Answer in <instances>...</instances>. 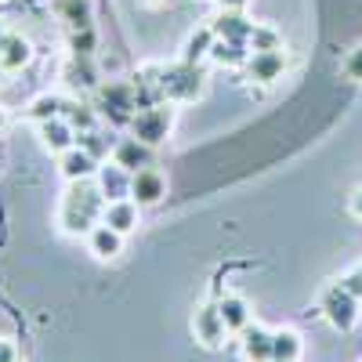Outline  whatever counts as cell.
I'll return each instance as SVG.
<instances>
[{
    "label": "cell",
    "mask_w": 362,
    "mask_h": 362,
    "mask_svg": "<svg viewBox=\"0 0 362 362\" xmlns=\"http://www.w3.org/2000/svg\"><path fill=\"white\" fill-rule=\"evenodd\" d=\"M105 196L98 189L95 177H83V181H69V189L62 196V206H58V225L69 235H87L102 221V210H105Z\"/></svg>",
    "instance_id": "6da1fadb"
},
{
    "label": "cell",
    "mask_w": 362,
    "mask_h": 362,
    "mask_svg": "<svg viewBox=\"0 0 362 362\" xmlns=\"http://www.w3.org/2000/svg\"><path fill=\"white\" fill-rule=\"evenodd\" d=\"M203 80L206 73L192 62H174V66H160V98L163 102H196L203 95Z\"/></svg>",
    "instance_id": "7a4b0ae2"
},
{
    "label": "cell",
    "mask_w": 362,
    "mask_h": 362,
    "mask_svg": "<svg viewBox=\"0 0 362 362\" xmlns=\"http://www.w3.org/2000/svg\"><path fill=\"white\" fill-rule=\"evenodd\" d=\"M127 127H131V134H134L138 141H145V145L156 148V145H163V141L170 138V131H174V109H170V102L141 105Z\"/></svg>",
    "instance_id": "3957f363"
},
{
    "label": "cell",
    "mask_w": 362,
    "mask_h": 362,
    "mask_svg": "<svg viewBox=\"0 0 362 362\" xmlns=\"http://www.w3.org/2000/svg\"><path fill=\"white\" fill-rule=\"evenodd\" d=\"M319 308H322V319L341 329V334H348V329L358 322V312H362V300L344 286V283H334V286H326L322 300H319Z\"/></svg>",
    "instance_id": "277c9868"
},
{
    "label": "cell",
    "mask_w": 362,
    "mask_h": 362,
    "mask_svg": "<svg viewBox=\"0 0 362 362\" xmlns=\"http://www.w3.org/2000/svg\"><path fill=\"white\" fill-rule=\"evenodd\" d=\"M98 109L112 119V124H131L134 112L141 109V98H138V87L127 83V80H116V83H105L98 90Z\"/></svg>",
    "instance_id": "5b68a950"
},
{
    "label": "cell",
    "mask_w": 362,
    "mask_h": 362,
    "mask_svg": "<svg viewBox=\"0 0 362 362\" xmlns=\"http://www.w3.org/2000/svg\"><path fill=\"white\" fill-rule=\"evenodd\" d=\"M192 334H196V341H203L206 348H221V344H225L228 326H225V319H221L218 300H206V305L196 308V315H192Z\"/></svg>",
    "instance_id": "8992f818"
},
{
    "label": "cell",
    "mask_w": 362,
    "mask_h": 362,
    "mask_svg": "<svg viewBox=\"0 0 362 362\" xmlns=\"http://www.w3.org/2000/svg\"><path fill=\"white\" fill-rule=\"evenodd\" d=\"M163 196H167V177H163L160 170L141 167V170L131 174V199H134L138 206H153V203H160Z\"/></svg>",
    "instance_id": "52a82bcc"
},
{
    "label": "cell",
    "mask_w": 362,
    "mask_h": 362,
    "mask_svg": "<svg viewBox=\"0 0 362 362\" xmlns=\"http://www.w3.org/2000/svg\"><path fill=\"white\" fill-rule=\"evenodd\" d=\"M247 73H250V80H257V83H276V80H283V73H286V51H283V47H276V51H250Z\"/></svg>",
    "instance_id": "ba28073f"
},
{
    "label": "cell",
    "mask_w": 362,
    "mask_h": 362,
    "mask_svg": "<svg viewBox=\"0 0 362 362\" xmlns=\"http://www.w3.org/2000/svg\"><path fill=\"white\" fill-rule=\"evenodd\" d=\"M37 134H40V145L54 156H62L66 148L76 145V127L66 116H54V119H47V124H37Z\"/></svg>",
    "instance_id": "9c48e42d"
},
{
    "label": "cell",
    "mask_w": 362,
    "mask_h": 362,
    "mask_svg": "<svg viewBox=\"0 0 362 362\" xmlns=\"http://www.w3.org/2000/svg\"><path fill=\"white\" fill-rule=\"evenodd\" d=\"M112 163H119L124 170H141V167H153V145H145V141H138L134 134L131 138H119L116 145H112Z\"/></svg>",
    "instance_id": "30bf717a"
},
{
    "label": "cell",
    "mask_w": 362,
    "mask_h": 362,
    "mask_svg": "<svg viewBox=\"0 0 362 362\" xmlns=\"http://www.w3.org/2000/svg\"><path fill=\"white\" fill-rule=\"evenodd\" d=\"M210 25H214L218 40H232V44H247V47H250V33H254L257 22L243 18V11H225V8H221V15L210 22Z\"/></svg>",
    "instance_id": "8fae6325"
},
{
    "label": "cell",
    "mask_w": 362,
    "mask_h": 362,
    "mask_svg": "<svg viewBox=\"0 0 362 362\" xmlns=\"http://www.w3.org/2000/svg\"><path fill=\"white\" fill-rule=\"evenodd\" d=\"M87 250L95 254L98 261H112L124 254V235H119L116 228H109L105 221H98L95 228L87 232Z\"/></svg>",
    "instance_id": "7c38bea8"
},
{
    "label": "cell",
    "mask_w": 362,
    "mask_h": 362,
    "mask_svg": "<svg viewBox=\"0 0 362 362\" xmlns=\"http://www.w3.org/2000/svg\"><path fill=\"white\" fill-rule=\"evenodd\" d=\"M29 58H33V44L22 33H4V40H0V69L18 73V69L29 66Z\"/></svg>",
    "instance_id": "4fadbf2b"
},
{
    "label": "cell",
    "mask_w": 362,
    "mask_h": 362,
    "mask_svg": "<svg viewBox=\"0 0 362 362\" xmlns=\"http://www.w3.org/2000/svg\"><path fill=\"white\" fill-rule=\"evenodd\" d=\"M98 160L90 156V153H83L80 145H73V148H66L62 156H58V170H62V177L66 181H83V177H95L98 174Z\"/></svg>",
    "instance_id": "5bb4252c"
},
{
    "label": "cell",
    "mask_w": 362,
    "mask_h": 362,
    "mask_svg": "<svg viewBox=\"0 0 362 362\" xmlns=\"http://www.w3.org/2000/svg\"><path fill=\"white\" fill-rule=\"evenodd\" d=\"M138 203L127 196V199H109L105 203V210H102V221L109 225V228H116L119 235H127V232H134L138 228Z\"/></svg>",
    "instance_id": "9a60e30c"
},
{
    "label": "cell",
    "mask_w": 362,
    "mask_h": 362,
    "mask_svg": "<svg viewBox=\"0 0 362 362\" xmlns=\"http://www.w3.org/2000/svg\"><path fill=\"white\" fill-rule=\"evenodd\" d=\"M95 181H98L105 199H127L131 196V170H124L119 163H102Z\"/></svg>",
    "instance_id": "2e32d148"
},
{
    "label": "cell",
    "mask_w": 362,
    "mask_h": 362,
    "mask_svg": "<svg viewBox=\"0 0 362 362\" xmlns=\"http://www.w3.org/2000/svg\"><path fill=\"white\" fill-rule=\"evenodd\" d=\"M272 334H276V329H264V326L250 322L243 334H239L243 358H247V362H272Z\"/></svg>",
    "instance_id": "e0dca14e"
},
{
    "label": "cell",
    "mask_w": 362,
    "mask_h": 362,
    "mask_svg": "<svg viewBox=\"0 0 362 362\" xmlns=\"http://www.w3.org/2000/svg\"><path fill=\"white\" fill-rule=\"evenodd\" d=\"M218 308H221V319H225V326H228V334H243V329L254 322L250 305H247L243 297H235V293H225V297L218 300Z\"/></svg>",
    "instance_id": "ac0fdd59"
},
{
    "label": "cell",
    "mask_w": 362,
    "mask_h": 362,
    "mask_svg": "<svg viewBox=\"0 0 362 362\" xmlns=\"http://www.w3.org/2000/svg\"><path fill=\"white\" fill-rule=\"evenodd\" d=\"M58 15H62V22H69L73 33L95 29V8H90V0H58Z\"/></svg>",
    "instance_id": "d6986e66"
},
{
    "label": "cell",
    "mask_w": 362,
    "mask_h": 362,
    "mask_svg": "<svg viewBox=\"0 0 362 362\" xmlns=\"http://www.w3.org/2000/svg\"><path fill=\"white\" fill-rule=\"evenodd\" d=\"M214 40H218L214 25H199L196 33L185 40V51H181V58H185V62H192V66H199L203 58H210V47H214Z\"/></svg>",
    "instance_id": "ffe728a7"
},
{
    "label": "cell",
    "mask_w": 362,
    "mask_h": 362,
    "mask_svg": "<svg viewBox=\"0 0 362 362\" xmlns=\"http://www.w3.org/2000/svg\"><path fill=\"white\" fill-rule=\"evenodd\" d=\"M297 355H300V334L276 329L272 334V362H297Z\"/></svg>",
    "instance_id": "44dd1931"
},
{
    "label": "cell",
    "mask_w": 362,
    "mask_h": 362,
    "mask_svg": "<svg viewBox=\"0 0 362 362\" xmlns=\"http://www.w3.org/2000/svg\"><path fill=\"white\" fill-rule=\"evenodd\" d=\"M247 58H250L247 44L214 40V47H210V62H218V66H247Z\"/></svg>",
    "instance_id": "7402d4cb"
},
{
    "label": "cell",
    "mask_w": 362,
    "mask_h": 362,
    "mask_svg": "<svg viewBox=\"0 0 362 362\" xmlns=\"http://www.w3.org/2000/svg\"><path fill=\"white\" fill-rule=\"evenodd\" d=\"M62 112H66V102L58 95H40V98L29 102V109H25V116L33 119V124H47V119L62 116Z\"/></svg>",
    "instance_id": "603a6c76"
},
{
    "label": "cell",
    "mask_w": 362,
    "mask_h": 362,
    "mask_svg": "<svg viewBox=\"0 0 362 362\" xmlns=\"http://www.w3.org/2000/svg\"><path fill=\"white\" fill-rule=\"evenodd\" d=\"M76 145L83 148V153H90V156H95V160L102 163V160L112 153V145H116V141H109V138H105L98 127H90V131H80V134H76Z\"/></svg>",
    "instance_id": "cb8c5ba5"
},
{
    "label": "cell",
    "mask_w": 362,
    "mask_h": 362,
    "mask_svg": "<svg viewBox=\"0 0 362 362\" xmlns=\"http://www.w3.org/2000/svg\"><path fill=\"white\" fill-rule=\"evenodd\" d=\"M283 47V37H279V29H272V25H254V33H250V51H276Z\"/></svg>",
    "instance_id": "d4e9b609"
},
{
    "label": "cell",
    "mask_w": 362,
    "mask_h": 362,
    "mask_svg": "<svg viewBox=\"0 0 362 362\" xmlns=\"http://www.w3.org/2000/svg\"><path fill=\"white\" fill-rule=\"evenodd\" d=\"M73 127H80V131H90L95 127V112H90V105H80V102H66V112H62ZM76 131V134H80Z\"/></svg>",
    "instance_id": "484cf974"
},
{
    "label": "cell",
    "mask_w": 362,
    "mask_h": 362,
    "mask_svg": "<svg viewBox=\"0 0 362 362\" xmlns=\"http://www.w3.org/2000/svg\"><path fill=\"white\" fill-rule=\"evenodd\" d=\"M73 54L76 58H87L90 51H95V29H80V33H73Z\"/></svg>",
    "instance_id": "4316f807"
},
{
    "label": "cell",
    "mask_w": 362,
    "mask_h": 362,
    "mask_svg": "<svg viewBox=\"0 0 362 362\" xmlns=\"http://www.w3.org/2000/svg\"><path fill=\"white\" fill-rule=\"evenodd\" d=\"M344 76H348V80H358V83H362V44L348 51V58H344Z\"/></svg>",
    "instance_id": "83f0119b"
},
{
    "label": "cell",
    "mask_w": 362,
    "mask_h": 362,
    "mask_svg": "<svg viewBox=\"0 0 362 362\" xmlns=\"http://www.w3.org/2000/svg\"><path fill=\"white\" fill-rule=\"evenodd\" d=\"M344 286H348V290H351V293L362 300V268H355V272H351V276L344 279Z\"/></svg>",
    "instance_id": "f1b7e54d"
},
{
    "label": "cell",
    "mask_w": 362,
    "mask_h": 362,
    "mask_svg": "<svg viewBox=\"0 0 362 362\" xmlns=\"http://www.w3.org/2000/svg\"><path fill=\"white\" fill-rule=\"evenodd\" d=\"M18 355H15V344L11 341H0V362H15Z\"/></svg>",
    "instance_id": "f546056e"
},
{
    "label": "cell",
    "mask_w": 362,
    "mask_h": 362,
    "mask_svg": "<svg viewBox=\"0 0 362 362\" xmlns=\"http://www.w3.org/2000/svg\"><path fill=\"white\" fill-rule=\"evenodd\" d=\"M218 4H221L225 11H243V8L250 4V0H218Z\"/></svg>",
    "instance_id": "4dcf8cb0"
},
{
    "label": "cell",
    "mask_w": 362,
    "mask_h": 362,
    "mask_svg": "<svg viewBox=\"0 0 362 362\" xmlns=\"http://www.w3.org/2000/svg\"><path fill=\"white\" fill-rule=\"evenodd\" d=\"M351 214L362 221V189H355V196H351Z\"/></svg>",
    "instance_id": "1f68e13d"
},
{
    "label": "cell",
    "mask_w": 362,
    "mask_h": 362,
    "mask_svg": "<svg viewBox=\"0 0 362 362\" xmlns=\"http://www.w3.org/2000/svg\"><path fill=\"white\" fill-rule=\"evenodd\" d=\"M4 127H8V112H4V109H0V131H4Z\"/></svg>",
    "instance_id": "d6a6232c"
},
{
    "label": "cell",
    "mask_w": 362,
    "mask_h": 362,
    "mask_svg": "<svg viewBox=\"0 0 362 362\" xmlns=\"http://www.w3.org/2000/svg\"><path fill=\"white\" fill-rule=\"evenodd\" d=\"M4 33H8V29H4V22H0V40H4Z\"/></svg>",
    "instance_id": "836d02e7"
},
{
    "label": "cell",
    "mask_w": 362,
    "mask_h": 362,
    "mask_svg": "<svg viewBox=\"0 0 362 362\" xmlns=\"http://www.w3.org/2000/svg\"><path fill=\"white\" fill-rule=\"evenodd\" d=\"M0 73H4V69H0Z\"/></svg>",
    "instance_id": "e575fe53"
}]
</instances>
